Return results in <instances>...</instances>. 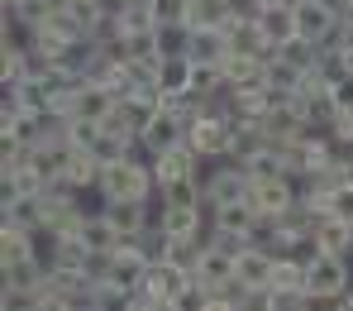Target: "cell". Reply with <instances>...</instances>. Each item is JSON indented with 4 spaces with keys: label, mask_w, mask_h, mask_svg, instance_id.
Instances as JSON below:
<instances>
[{
    "label": "cell",
    "mask_w": 353,
    "mask_h": 311,
    "mask_svg": "<svg viewBox=\"0 0 353 311\" xmlns=\"http://www.w3.org/2000/svg\"><path fill=\"white\" fill-rule=\"evenodd\" d=\"M248 168L239 158H215V163H201V191H205V211L215 206H230V201H248Z\"/></svg>",
    "instance_id": "6da1fadb"
},
{
    "label": "cell",
    "mask_w": 353,
    "mask_h": 311,
    "mask_svg": "<svg viewBox=\"0 0 353 311\" xmlns=\"http://www.w3.org/2000/svg\"><path fill=\"white\" fill-rule=\"evenodd\" d=\"M296 201H301V196H296V182L287 173H277V178H253V187H248V206L258 211V220H282Z\"/></svg>",
    "instance_id": "7a4b0ae2"
},
{
    "label": "cell",
    "mask_w": 353,
    "mask_h": 311,
    "mask_svg": "<svg viewBox=\"0 0 353 311\" xmlns=\"http://www.w3.org/2000/svg\"><path fill=\"white\" fill-rule=\"evenodd\" d=\"M353 288V268L344 263V254H320L305 263V292H330V297H344Z\"/></svg>",
    "instance_id": "3957f363"
},
{
    "label": "cell",
    "mask_w": 353,
    "mask_h": 311,
    "mask_svg": "<svg viewBox=\"0 0 353 311\" xmlns=\"http://www.w3.org/2000/svg\"><path fill=\"white\" fill-rule=\"evenodd\" d=\"M186 288H191V273L186 268H176V263H148L143 288H139V302H176Z\"/></svg>",
    "instance_id": "277c9868"
},
{
    "label": "cell",
    "mask_w": 353,
    "mask_h": 311,
    "mask_svg": "<svg viewBox=\"0 0 353 311\" xmlns=\"http://www.w3.org/2000/svg\"><path fill=\"white\" fill-rule=\"evenodd\" d=\"M153 178H158V191L176 182H196L201 178V153L191 144H176L172 153H158L153 158Z\"/></svg>",
    "instance_id": "5b68a950"
},
{
    "label": "cell",
    "mask_w": 353,
    "mask_h": 311,
    "mask_svg": "<svg viewBox=\"0 0 353 311\" xmlns=\"http://www.w3.org/2000/svg\"><path fill=\"white\" fill-rule=\"evenodd\" d=\"M253 24H258L263 44H272V48H282V44L301 39V34H296V5H282V0H263V10H258Z\"/></svg>",
    "instance_id": "8992f818"
},
{
    "label": "cell",
    "mask_w": 353,
    "mask_h": 311,
    "mask_svg": "<svg viewBox=\"0 0 353 311\" xmlns=\"http://www.w3.org/2000/svg\"><path fill=\"white\" fill-rule=\"evenodd\" d=\"M115 106L119 101L105 82H81L77 96H72V106H67V120H105Z\"/></svg>",
    "instance_id": "52a82bcc"
},
{
    "label": "cell",
    "mask_w": 353,
    "mask_h": 311,
    "mask_svg": "<svg viewBox=\"0 0 353 311\" xmlns=\"http://www.w3.org/2000/svg\"><path fill=\"white\" fill-rule=\"evenodd\" d=\"M29 258H43V235L24 225H0V268L29 263Z\"/></svg>",
    "instance_id": "ba28073f"
},
{
    "label": "cell",
    "mask_w": 353,
    "mask_h": 311,
    "mask_svg": "<svg viewBox=\"0 0 353 311\" xmlns=\"http://www.w3.org/2000/svg\"><path fill=\"white\" fill-rule=\"evenodd\" d=\"M186 129H191V124L181 120V115H172V111H158V115H153V124H148L139 139H143V149L158 158V153H172L176 144H186Z\"/></svg>",
    "instance_id": "9c48e42d"
},
{
    "label": "cell",
    "mask_w": 353,
    "mask_h": 311,
    "mask_svg": "<svg viewBox=\"0 0 353 311\" xmlns=\"http://www.w3.org/2000/svg\"><path fill=\"white\" fill-rule=\"evenodd\" d=\"M191 283H201L205 292H220L225 283H234V254H225V249H205L201 258H196V268H191Z\"/></svg>",
    "instance_id": "30bf717a"
},
{
    "label": "cell",
    "mask_w": 353,
    "mask_h": 311,
    "mask_svg": "<svg viewBox=\"0 0 353 311\" xmlns=\"http://www.w3.org/2000/svg\"><path fill=\"white\" fill-rule=\"evenodd\" d=\"M186 58L196 62V67H220V62L230 58V39H225V29H191Z\"/></svg>",
    "instance_id": "8fae6325"
},
{
    "label": "cell",
    "mask_w": 353,
    "mask_h": 311,
    "mask_svg": "<svg viewBox=\"0 0 353 311\" xmlns=\"http://www.w3.org/2000/svg\"><path fill=\"white\" fill-rule=\"evenodd\" d=\"M62 10H67V19L86 34V39H96L105 24H110V0H62Z\"/></svg>",
    "instance_id": "7c38bea8"
},
{
    "label": "cell",
    "mask_w": 353,
    "mask_h": 311,
    "mask_svg": "<svg viewBox=\"0 0 353 311\" xmlns=\"http://www.w3.org/2000/svg\"><path fill=\"white\" fill-rule=\"evenodd\" d=\"M272 254H263V249H243V254H234V278L243 283V288H272Z\"/></svg>",
    "instance_id": "4fadbf2b"
},
{
    "label": "cell",
    "mask_w": 353,
    "mask_h": 311,
    "mask_svg": "<svg viewBox=\"0 0 353 311\" xmlns=\"http://www.w3.org/2000/svg\"><path fill=\"white\" fill-rule=\"evenodd\" d=\"M205 216H210V225H215V230H225V235H248V240H253V230H258V211H253L248 201L215 206V211H205Z\"/></svg>",
    "instance_id": "5bb4252c"
},
{
    "label": "cell",
    "mask_w": 353,
    "mask_h": 311,
    "mask_svg": "<svg viewBox=\"0 0 353 311\" xmlns=\"http://www.w3.org/2000/svg\"><path fill=\"white\" fill-rule=\"evenodd\" d=\"M0 273H5V288H19V292H29V297H39V292L48 288V258L10 263V268H0Z\"/></svg>",
    "instance_id": "9a60e30c"
},
{
    "label": "cell",
    "mask_w": 353,
    "mask_h": 311,
    "mask_svg": "<svg viewBox=\"0 0 353 311\" xmlns=\"http://www.w3.org/2000/svg\"><path fill=\"white\" fill-rule=\"evenodd\" d=\"M220 77H225L230 91H239V86H263V58H253V53H230V58L220 62Z\"/></svg>",
    "instance_id": "2e32d148"
},
{
    "label": "cell",
    "mask_w": 353,
    "mask_h": 311,
    "mask_svg": "<svg viewBox=\"0 0 353 311\" xmlns=\"http://www.w3.org/2000/svg\"><path fill=\"white\" fill-rule=\"evenodd\" d=\"M330 29H334V15H330L320 0H305V5H296V34H301V39L320 44Z\"/></svg>",
    "instance_id": "e0dca14e"
},
{
    "label": "cell",
    "mask_w": 353,
    "mask_h": 311,
    "mask_svg": "<svg viewBox=\"0 0 353 311\" xmlns=\"http://www.w3.org/2000/svg\"><path fill=\"white\" fill-rule=\"evenodd\" d=\"M230 15H234V5H230V0H191L186 24H191V29H225V24H230Z\"/></svg>",
    "instance_id": "ac0fdd59"
},
{
    "label": "cell",
    "mask_w": 353,
    "mask_h": 311,
    "mask_svg": "<svg viewBox=\"0 0 353 311\" xmlns=\"http://www.w3.org/2000/svg\"><path fill=\"white\" fill-rule=\"evenodd\" d=\"M81 240H86V249L91 254H115L119 245H124V235H119L115 225L105 220V216H96V220H81Z\"/></svg>",
    "instance_id": "d6986e66"
},
{
    "label": "cell",
    "mask_w": 353,
    "mask_h": 311,
    "mask_svg": "<svg viewBox=\"0 0 353 311\" xmlns=\"http://www.w3.org/2000/svg\"><path fill=\"white\" fill-rule=\"evenodd\" d=\"M172 245H176V240L163 230V225H158V220H153L143 235H134V249H139L148 263H168V258H172Z\"/></svg>",
    "instance_id": "ffe728a7"
},
{
    "label": "cell",
    "mask_w": 353,
    "mask_h": 311,
    "mask_svg": "<svg viewBox=\"0 0 353 311\" xmlns=\"http://www.w3.org/2000/svg\"><path fill=\"white\" fill-rule=\"evenodd\" d=\"M310 235L320 240V249H325V254H344V249L353 245V225H344V220H334V216L315 220V230H310Z\"/></svg>",
    "instance_id": "44dd1931"
},
{
    "label": "cell",
    "mask_w": 353,
    "mask_h": 311,
    "mask_svg": "<svg viewBox=\"0 0 353 311\" xmlns=\"http://www.w3.org/2000/svg\"><path fill=\"white\" fill-rule=\"evenodd\" d=\"M153 39H158V58H186L191 24H158V29H153Z\"/></svg>",
    "instance_id": "7402d4cb"
},
{
    "label": "cell",
    "mask_w": 353,
    "mask_h": 311,
    "mask_svg": "<svg viewBox=\"0 0 353 311\" xmlns=\"http://www.w3.org/2000/svg\"><path fill=\"white\" fill-rule=\"evenodd\" d=\"M263 86H272V91H301V72L277 53V58L263 62Z\"/></svg>",
    "instance_id": "603a6c76"
},
{
    "label": "cell",
    "mask_w": 353,
    "mask_h": 311,
    "mask_svg": "<svg viewBox=\"0 0 353 311\" xmlns=\"http://www.w3.org/2000/svg\"><path fill=\"white\" fill-rule=\"evenodd\" d=\"M282 58L305 77V72H315V67H320L325 53H320V44H310V39H292V44H282Z\"/></svg>",
    "instance_id": "cb8c5ba5"
},
{
    "label": "cell",
    "mask_w": 353,
    "mask_h": 311,
    "mask_svg": "<svg viewBox=\"0 0 353 311\" xmlns=\"http://www.w3.org/2000/svg\"><path fill=\"white\" fill-rule=\"evenodd\" d=\"M272 288L277 292H305V268L296 258H277L272 263Z\"/></svg>",
    "instance_id": "d4e9b609"
},
{
    "label": "cell",
    "mask_w": 353,
    "mask_h": 311,
    "mask_svg": "<svg viewBox=\"0 0 353 311\" xmlns=\"http://www.w3.org/2000/svg\"><path fill=\"white\" fill-rule=\"evenodd\" d=\"M158 201H163V206H191V211H196V206H205V191H201V178H196V182L163 187V191H158Z\"/></svg>",
    "instance_id": "484cf974"
},
{
    "label": "cell",
    "mask_w": 353,
    "mask_h": 311,
    "mask_svg": "<svg viewBox=\"0 0 353 311\" xmlns=\"http://www.w3.org/2000/svg\"><path fill=\"white\" fill-rule=\"evenodd\" d=\"M67 144L96 153V144H101V120H72L67 124Z\"/></svg>",
    "instance_id": "4316f807"
},
{
    "label": "cell",
    "mask_w": 353,
    "mask_h": 311,
    "mask_svg": "<svg viewBox=\"0 0 353 311\" xmlns=\"http://www.w3.org/2000/svg\"><path fill=\"white\" fill-rule=\"evenodd\" d=\"M134 302H139V297L124 292V288H115V283H101V288H96V307L101 311H129Z\"/></svg>",
    "instance_id": "83f0119b"
},
{
    "label": "cell",
    "mask_w": 353,
    "mask_h": 311,
    "mask_svg": "<svg viewBox=\"0 0 353 311\" xmlns=\"http://www.w3.org/2000/svg\"><path fill=\"white\" fill-rule=\"evenodd\" d=\"M330 216L344 220V225H353V182H339L330 191Z\"/></svg>",
    "instance_id": "f1b7e54d"
},
{
    "label": "cell",
    "mask_w": 353,
    "mask_h": 311,
    "mask_svg": "<svg viewBox=\"0 0 353 311\" xmlns=\"http://www.w3.org/2000/svg\"><path fill=\"white\" fill-rule=\"evenodd\" d=\"M186 10H191V0H153L158 24H186Z\"/></svg>",
    "instance_id": "f546056e"
},
{
    "label": "cell",
    "mask_w": 353,
    "mask_h": 311,
    "mask_svg": "<svg viewBox=\"0 0 353 311\" xmlns=\"http://www.w3.org/2000/svg\"><path fill=\"white\" fill-rule=\"evenodd\" d=\"M272 302H277V292H272V288H248V292H243V302H239V311H272Z\"/></svg>",
    "instance_id": "4dcf8cb0"
},
{
    "label": "cell",
    "mask_w": 353,
    "mask_h": 311,
    "mask_svg": "<svg viewBox=\"0 0 353 311\" xmlns=\"http://www.w3.org/2000/svg\"><path fill=\"white\" fill-rule=\"evenodd\" d=\"M0 311H34V297L19 288H0Z\"/></svg>",
    "instance_id": "1f68e13d"
},
{
    "label": "cell",
    "mask_w": 353,
    "mask_h": 311,
    "mask_svg": "<svg viewBox=\"0 0 353 311\" xmlns=\"http://www.w3.org/2000/svg\"><path fill=\"white\" fill-rule=\"evenodd\" d=\"M344 307V297H330V292H305V302L301 311H339Z\"/></svg>",
    "instance_id": "d6a6232c"
},
{
    "label": "cell",
    "mask_w": 353,
    "mask_h": 311,
    "mask_svg": "<svg viewBox=\"0 0 353 311\" xmlns=\"http://www.w3.org/2000/svg\"><path fill=\"white\" fill-rule=\"evenodd\" d=\"M334 106H339V111H353V77L334 82Z\"/></svg>",
    "instance_id": "836d02e7"
},
{
    "label": "cell",
    "mask_w": 353,
    "mask_h": 311,
    "mask_svg": "<svg viewBox=\"0 0 353 311\" xmlns=\"http://www.w3.org/2000/svg\"><path fill=\"white\" fill-rule=\"evenodd\" d=\"M320 5H325V10H330L334 19H349V15H353V5H349V0H320Z\"/></svg>",
    "instance_id": "e575fe53"
},
{
    "label": "cell",
    "mask_w": 353,
    "mask_h": 311,
    "mask_svg": "<svg viewBox=\"0 0 353 311\" xmlns=\"http://www.w3.org/2000/svg\"><path fill=\"white\" fill-rule=\"evenodd\" d=\"M344 48H349V53H353V15H349V19H344Z\"/></svg>",
    "instance_id": "d590c367"
},
{
    "label": "cell",
    "mask_w": 353,
    "mask_h": 311,
    "mask_svg": "<svg viewBox=\"0 0 353 311\" xmlns=\"http://www.w3.org/2000/svg\"><path fill=\"white\" fill-rule=\"evenodd\" d=\"M148 311H181L176 302H148Z\"/></svg>",
    "instance_id": "8d00e7d4"
},
{
    "label": "cell",
    "mask_w": 353,
    "mask_h": 311,
    "mask_svg": "<svg viewBox=\"0 0 353 311\" xmlns=\"http://www.w3.org/2000/svg\"><path fill=\"white\" fill-rule=\"evenodd\" d=\"M339 311H353V288L344 292V307H339Z\"/></svg>",
    "instance_id": "74e56055"
},
{
    "label": "cell",
    "mask_w": 353,
    "mask_h": 311,
    "mask_svg": "<svg viewBox=\"0 0 353 311\" xmlns=\"http://www.w3.org/2000/svg\"><path fill=\"white\" fill-rule=\"evenodd\" d=\"M129 311H148V302H134V307H129Z\"/></svg>",
    "instance_id": "f35d334b"
},
{
    "label": "cell",
    "mask_w": 353,
    "mask_h": 311,
    "mask_svg": "<svg viewBox=\"0 0 353 311\" xmlns=\"http://www.w3.org/2000/svg\"><path fill=\"white\" fill-rule=\"evenodd\" d=\"M349 182H353V153H349Z\"/></svg>",
    "instance_id": "ab89813d"
},
{
    "label": "cell",
    "mask_w": 353,
    "mask_h": 311,
    "mask_svg": "<svg viewBox=\"0 0 353 311\" xmlns=\"http://www.w3.org/2000/svg\"><path fill=\"white\" fill-rule=\"evenodd\" d=\"M110 5H124V0H110Z\"/></svg>",
    "instance_id": "60d3db41"
},
{
    "label": "cell",
    "mask_w": 353,
    "mask_h": 311,
    "mask_svg": "<svg viewBox=\"0 0 353 311\" xmlns=\"http://www.w3.org/2000/svg\"><path fill=\"white\" fill-rule=\"evenodd\" d=\"M349 5H353V0H349Z\"/></svg>",
    "instance_id": "b9f144b4"
}]
</instances>
